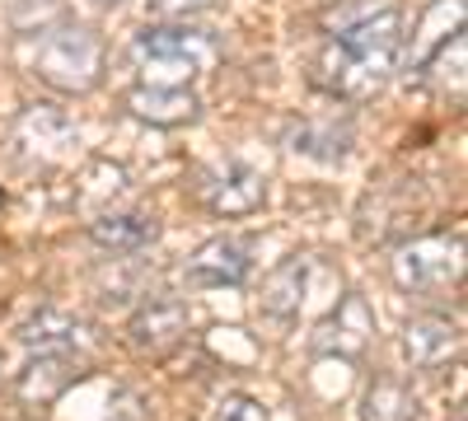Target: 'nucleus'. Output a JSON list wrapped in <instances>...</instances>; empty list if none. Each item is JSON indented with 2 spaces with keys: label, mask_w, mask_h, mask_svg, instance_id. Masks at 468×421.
<instances>
[{
  "label": "nucleus",
  "mask_w": 468,
  "mask_h": 421,
  "mask_svg": "<svg viewBox=\"0 0 468 421\" xmlns=\"http://www.w3.org/2000/svg\"><path fill=\"white\" fill-rule=\"evenodd\" d=\"M216 57V37L187 24H145L132 37V66L141 70V85L187 89V80H197Z\"/></svg>",
  "instance_id": "obj_2"
},
{
  "label": "nucleus",
  "mask_w": 468,
  "mask_h": 421,
  "mask_svg": "<svg viewBox=\"0 0 468 421\" xmlns=\"http://www.w3.org/2000/svg\"><path fill=\"white\" fill-rule=\"evenodd\" d=\"M403 5L399 0H333L319 15V47L309 57V80L324 94L366 103L403 66Z\"/></svg>",
  "instance_id": "obj_1"
},
{
  "label": "nucleus",
  "mask_w": 468,
  "mask_h": 421,
  "mask_svg": "<svg viewBox=\"0 0 468 421\" xmlns=\"http://www.w3.org/2000/svg\"><path fill=\"white\" fill-rule=\"evenodd\" d=\"M75 379V356H33L19 379H15V389L24 403H37V407H48L52 398L66 394V384Z\"/></svg>",
  "instance_id": "obj_15"
},
{
  "label": "nucleus",
  "mask_w": 468,
  "mask_h": 421,
  "mask_svg": "<svg viewBox=\"0 0 468 421\" xmlns=\"http://www.w3.org/2000/svg\"><path fill=\"white\" fill-rule=\"evenodd\" d=\"M286 145L295 155L324 160V164H342L351 155V127L346 122H295L286 132Z\"/></svg>",
  "instance_id": "obj_16"
},
{
  "label": "nucleus",
  "mask_w": 468,
  "mask_h": 421,
  "mask_svg": "<svg viewBox=\"0 0 468 421\" xmlns=\"http://www.w3.org/2000/svg\"><path fill=\"white\" fill-rule=\"evenodd\" d=\"M15 150L33 164H66L80 150V127L57 103H28L15 118Z\"/></svg>",
  "instance_id": "obj_5"
},
{
  "label": "nucleus",
  "mask_w": 468,
  "mask_h": 421,
  "mask_svg": "<svg viewBox=\"0 0 468 421\" xmlns=\"http://www.w3.org/2000/svg\"><path fill=\"white\" fill-rule=\"evenodd\" d=\"M145 5H150V15H160V19H187V15L207 10L211 0H145Z\"/></svg>",
  "instance_id": "obj_21"
},
{
  "label": "nucleus",
  "mask_w": 468,
  "mask_h": 421,
  "mask_svg": "<svg viewBox=\"0 0 468 421\" xmlns=\"http://www.w3.org/2000/svg\"><path fill=\"white\" fill-rule=\"evenodd\" d=\"M85 319L70 314V310H37L33 319L19 323V342L33 352V356H75L85 347Z\"/></svg>",
  "instance_id": "obj_12"
},
{
  "label": "nucleus",
  "mask_w": 468,
  "mask_h": 421,
  "mask_svg": "<svg viewBox=\"0 0 468 421\" xmlns=\"http://www.w3.org/2000/svg\"><path fill=\"white\" fill-rule=\"evenodd\" d=\"M103 37L85 24H57L37 37L33 47V75L61 94H90L103 80Z\"/></svg>",
  "instance_id": "obj_3"
},
{
  "label": "nucleus",
  "mask_w": 468,
  "mask_h": 421,
  "mask_svg": "<svg viewBox=\"0 0 468 421\" xmlns=\"http://www.w3.org/2000/svg\"><path fill=\"white\" fill-rule=\"evenodd\" d=\"M249 277H253V239L244 235H216L183 262V281L197 290L244 286Z\"/></svg>",
  "instance_id": "obj_7"
},
{
  "label": "nucleus",
  "mask_w": 468,
  "mask_h": 421,
  "mask_svg": "<svg viewBox=\"0 0 468 421\" xmlns=\"http://www.w3.org/2000/svg\"><path fill=\"white\" fill-rule=\"evenodd\" d=\"M399 290L408 295H436L463 277V229H436V235L403 239L388 258Z\"/></svg>",
  "instance_id": "obj_4"
},
{
  "label": "nucleus",
  "mask_w": 468,
  "mask_h": 421,
  "mask_svg": "<svg viewBox=\"0 0 468 421\" xmlns=\"http://www.w3.org/2000/svg\"><path fill=\"white\" fill-rule=\"evenodd\" d=\"M211 421H271L267 407L253 398V394H225L211 412Z\"/></svg>",
  "instance_id": "obj_20"
},
{
  "label": "nucleus",
  "mask_w": 468,
  "mask_h": 421,
  "mask_svg": "<svg viewBox=\"0 0 468 421\" xmlns=\"http://www.w3.org/2000/svg\"><path fill=\"white\" fill-rule=\"evenodd\" d=\"M187 323H192V314L183 300H145L127 319V342L141 356H169L187 337Z\"/></svg>",
  "instance_id": "obj_9"
},
{
  "label": "nucleus",
  "mask_w": 468,
  "mask_h": 421,
  "mask_svg": "<svg viewBox=\"0 0 468 421\" xmlns=\"http://www.w3.org/2000/svg\"><path fill=\"white\" fill-rule=\"evenodd\" d=\"M375 337V310L361 300V295H342L333 304V314L309 332V347H314L319 356H342V361H356L366 356Z\"/></svg>",
  "instance_id": "obj_8"
},
{
  "label": "nucleus",
  "mask_w": 468,
  "mask_h": 421,
  "mask_svg": "<svg viewBox=\"0 0 468 421\" xmlns=\"http://www.w3.org/2000/svg\"><path fill=\"white\" fill-rule=\"evenodd\" d=\"M417 416V394L394 374L370 379V389L361 398V421H412Z\"/></svg>",
  "instance_id": "obj_18"
},
{
  "label": "nucleus",
  "mask_w": 468,
  "mask_h": 421,
  "mask_svg": "<svg viewBox=\"0 0 468 421\" xmlns=\"http://www.w3.org/2000/svg\"><path fill=\"white\" fill-rule=\"evenodd\" d=\"M463 52H468V43H463V28L454 33V37H445V43L426 57L417 70L431 80L436 89H454V94H463Z\"/></svg>",
  "instance_id": "obj_19"
},
{
  "label": "nucleus",
  "mask_w": 468,
  "mask_h": 421,
  "mask_svg": "<svg viewBox=\"0 0 468 421\" xmlns=\"http://www.w3.org/2000/svg\"><path fill=\"white\" fill-rule=\"evenodd\" d=\"M197 202L211 216H225V220L253 216L267 202V178L244 160H220V164L197 174Z\"/></svg>",
  "instance_id": "obj_6"
},
{
  "label": "nucleus",
  "mask_w": 468,
  "mask_h": 421,
  "mask_svg": "<svg viewBox=\"0 0 468 421\" xmlns=\"http://www.w3.org/2000/svg\"><path fill=\"white\" fill-rule=\"evenodd\" d=\"M459 347H463V332L445 314H412L403 328V356L412 370H436V365L454 361Z\"/></svg>",
  "instance_id": "obj_11"
},
{
  "label": "nucleus",
  "mask_w": 468,
  "mask_h": 421,
  "mask_svg": "<svg viewBox=\"0 0 468 421\" xmlns=\"http://www.w3.org/2000/svg\"><path fill=\"white\" fill-rule=\"evenodd\" d=\"M94 5H117V0H94Z\"/></svg>",
  "instance_id": "obj_22"
},
{
  "label": "nucleus",
  "mask_w": 468,
  "mask_h": 421,
  "mask_svg": "<svg viewBox=\"0 0 468 421\" xmlns=\"http://www.w3.org/2000/svg\"><path fill=\"white\" fill-rule=\"evenodd\" d=\"M0 370H5V361H0Z\"/></svg>",
  "instance_id": "obj_23"
},
{
  "label": "nucleus",
  "mask_w": 468,
  "mask_h": 421,
  "mask_svg": "<svg viewBox=\"0 0 468 421\" xmlns=\"http://www.w3.org/2000/svg\"><path fill=\"white\" fill-rule=\"evenodd\" d=\"M127 112L150 127H183L202 112V99L192 89H165V85H136L127 89Z\"/></svg>",
  "instance_id": "obj_13"
},
{
  "label": "nucleus",
  "mask_w": 468,
  "mask_h": 421,
  "mask_svg": "<svg viewBox=\"0 0 468 421\" xmlns=\"http://www.w3.org/2000/svg\"><path fill=\"white\" fill-rule=\"evenodd\" d=\"M90 244L112 258H136L160 244V220L145 211H103L90 220Z\"/></svg>",
  "instance_id": "obj_10"
},
{
  "label": "nucleus",
  "mask_w": 468,
  "mask_h": 421,
  "mask_svg": "<svg viewBox=\"0 0 468 421\" xmlns=\"http://www.w3.org/2000/svg\"><path fill=\"white\" fill-rule=\"evenodd\" d=\"M309 272H314V262H309L304 253H291L282 267H271L267 281H262V300H258V304H262V314L291 323V319L300 314V304H304Z\"/></svg>",
  "instance_id": "obj_14"
},
{
  "label": "nucleus",
  "mask_w": 468,
  "mask_h": 421,
  "mask_svg": "<svg viewBox=\"0 0 468 421\" xmlns=\"http://www.w3.org/2000/svg\"><path fill=\"white\" fill-rule=\"evenodd\" d=\"M459 28H463V0H436V5L421 15V24L412 33V47H403V57L412 61V70L431 57L445 37H454Z\"/></svg>",
  "instance_id": "obj_17"
}]
</instances>
